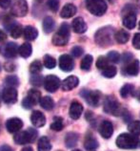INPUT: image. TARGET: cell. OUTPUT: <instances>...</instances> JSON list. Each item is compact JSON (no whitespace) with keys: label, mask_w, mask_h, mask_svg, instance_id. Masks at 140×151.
Masks as SVG:
<instances>
[{"label":"cell","mask_w":140,"mask_h":151,"mask_svg":"<svg viewBox=\"0 0 140 151\" xmlns=\"http://www.w3.org/2000/svg\"><path fill=\"white\" fill-rule=\"evenodd\" d=\"M114 35V29L111 26L102 27L95 33L94 41L98 46L102 48H107L113 44Z\"/></svg>","instance_id":"1"},{"label":"cell","mask_w":140,"mask_h":151,"mask_svg":"<svg viewBox=\"0 0 140 151\" xmlns=\"http://www.w3.org/2000/svg\"><path fill=\"white\" fill-rule=\"evenodd\" d=\"M71 28L68 23L64 22L60 25L58 31L53 37V44L54 46H65L70 39Z\"/></svg>","instance_id":"2"},{"label":"cell","mask_w":140,"mask_h":151,"mask_svg":"<svg viewBox=\"0 0 140 151\" xmlns=\"http://www.w3.org/2000/svg\"><path fill=\"white\" fill-rule=\"evenodd\" d=\"M138 137L133 134L122 133L116 139V145L122 149H134L138 145Z\"/></svg>","instance_id":"3"},{"label":"cell","mask_w":140,"mask_h":151,"mask_svg":"<svg viewBox=\"0 0 140 151\" xmlns=\"http://www.w3.org/2000/svg\"><path fill=\"white\" fill-rule=\"evenodd\" d=\"M85 3L87 10L95 17H102L108 9L105 0H86Z\"/></svg>","instance_id":"4"},{"label":"cell","mask_w":140,"mask_h":151,"mask_svg":"<svg viewBox=\"0 0 140 151\" xmlns=\"http://www.w3.org/2000/svg\"><path fill=\"white\" fill-rule=\"evenodd\" d=\"M37 131L34 128H28L27 131H19L14 135V140L17 145H27L34 142L37 138Z\"/></svg>","instance_id":"5"},{"label":"cell","mask_w":140,"mask_h":151,"mask_svg":"<svg viewBox=\"0 0 140 151\" xmlns=\"http://www.w3.org/2000/svg\"><path fill=\"white\" fill-rule=\"evenodd\" d=\"M104 111L114 116H120L123 114L124 110L114 97H107L104 101Z\"/></svg>","instance_id":"6"},{"label":"cell","mask_w":140,"mask_h":151,"mask_svg":"<svg viewBox=\"0 0 140 151\" xmlns=\"http://www.w3.org/2000/svg\"><path fill=\"white\" fill-rule=\"evenodd\" d=\"M29 7L26 0H14L11 6V14L14 17H23L28 14Z\"/></svg>","instance_id":"7"},{"label":"cell","mask_w":140,"mask_h":151,"mask_svg":"<svg viewBox=\"0 0 140 151\" xmlns=\"http://www.w3.org/2000/svg\"><path fill=\"white\" fill-rule=\"evenodd\" d=\"M41 100V94L38 90L31 89L28 93L27 97L22 101V106L25 109H31Z\"/></svg>","instance_id":"8"},{"label":"cell","mask_w":140,"mask_h":151,"mask_svg":"<svg viewBox=\"0 0 140 151\" xmlns=\"http://www.w3.org/2000/svg\"><path fill=\"white\" fill-rule=\"evenodd\" d=\"M80 95L85 99L88 104L93 107H97L99 105L100 99H101V93L99 91H89L83 90Z\"/></svg>","instance_id":"9"},{"label":"cell","mask_w":140,"mask_h":151,"mask_svg":"<svg viewBox=\"0 0 140 151\" xmlns=\"http://www.w3.org/2000/svg\"><path fill=\"white\" fill-rule=\"evenodd\" d=\"M44 88L50 93L55 92L61 85V81L58 77L54 75H49L44 78Z\"/></svg>","instance_id":"10"},{"label":"cell","mask_w":140,"mask_h":151,"mask_svg":"<svg viewBox=\"0 0 140 151\" xmlns=\"http://www.w3.org/2000/svg\"><path fill=\"white\" fill-rule=\"evenodd\" d=\"M19 47L16 43L14 42H9L5 45H2L0 47V53L7 58H14L18 55Z\"/></svg>","instance_id":"11"},{"label":"cell","mask_w":140,"mask_h":151,"mask_svg":"<svg viewBox=\"0 0 140 151\" xmlns=\"http://www.w3.org/2000/svg\"><path fill=\"white\" fill-rule=\"evenodd\" d=\"M59 68L64 72H71L74 68V58L70 55H61L58 59Z\"/></svg>","instance_id":"12"},{"label":"cell","mask_w":140,"mask_h":151,"mask_svg":"<svg viewBox=\"0 0 140 151\" xmlns=\"http://www.w3.org/2000/svg\"><path fill=\"white\" fill-rule=\"evenodd\" d=\"M2 100L8 104H13L17 101V91L14 87H7L2 92Z\"/></svg>","instance_id":"13"},{"label":"cell","mask_w":140,"mask_h":151,"mask_svg":"<svg viewBox=\"0 0 140 151\" xmlns=\"http://www.w3.org/2000/svg\"><path fill=\"white\" fill-rule=\"evenodd\" d=\"M140 70V63L137 59H134L133 61L126 64L123 67L122 74L125 76H137Z\"/></svg>","instance_id":"14"},{"label":"cell","mask_w":140,"mask_h":151,"mask_svg":"<svg viewBox=\"0 0 140 151\" xmlns=\"http://www.w3.org/2000/svg\"><path fill=\"white\" fill-rule=\"evenodd\" d=\"M23 126V122L18 118H11L6 122V128L10 133H17Z\"/></svg>","instance_id":"15"},{"label":"cell","mask_w":140,"mask_h":151,"mask_svg":"<svg viewBox=\"0 0 140 151\" xmlns=\"http://www.w3.org/2000/svg\"><path fill=\"white\" fill-rule=\"evenodd\" d=\"M99 133L104 139H110L114 134V125L110 121H103L99 126Z\"/></svg>","instance_id":"16"},{"label":"cell","mask_w":140,"mask_h":151,"mask_svg":"<svg viewBox=\"0 0 140 151\" xmlns=\"http://www.w3.org/2000/svg\"><path fill=\"white\" fill-rule=\"evenodd\" d=\"M79 84V79L75 76H70L65 78L61 83V88L63 91H71L77 87Z\"/></svg>","instance_id":"17"},{"label":"cell","mask_w":140,"mask_h":151,"mask_svg":"<svg viewBox=\"0 0 140 151\" xmlns=\"http://www.w3.org/2000/svg\"><path fill=\"white\" fill-rule=\"evenodd\" d=\"M31 122L34 124V126L37 127H42L45 125L46 124V117L44 116V114L42 112H40L38 110L34 111L31 115Z\"/></svg>","instance_id":"18"},{"label":"cell","mask_w":140,"mask_h":151,"mask_svg":"<svg viewBox=\"0 0 140 151\" xmlns=\"http://www.w3.org/2000/svg\"><path fill=\"white\" fill-rule=\"evenodd\" d=\"M123 26L129 30L134 29L136 26V13L131 12L123 14Z\"/></svg>","instance_id":"19"},{"label":"cell","mask_w":140,"mask_h":151,"mask_svg":"<svg viewBox=\"0 0 140 151\" xmlns=\"http://www.w3.org/2000/svg\"><path fill=\"white\" fill-rule=\"evenodd\" d=\"M71 28L74 33L84 34L87 31V24L82 17H75L71 22Z\"/></svg>","instance_id":"20"},{"label":"cell","mask_w":140,"mask_h":151,"mask_svg":"<svg viewBox=\"0 0 140 151\" xmlns=\"http://www.w3.org/2000/svg\"><path fill=\"white\" fill-rule=\"evenodd\" d=\"M83 112V106L80 102L74 101L71 103L70 106V117L73 120H78L81 117V114Z\"/></svg>","instance_id":"21"},{"label":"cell","mask_w":140,"mask_h":151,"mask_svg":"<svg viewBox=\"0 0 140 151\" xmlns=\"http://www.w3.org/2000/svg\"><path fill=\"white\" fill-rule=\"evenodd\" d=\"M76 12H77V9L74 4L68 3L62 8L61 12H60V17H61L62 18H65V19L71 18L76 14Z\"/></svg>","instance_id":"22"},{"label":"cell","mask_w":140,"mask_h":151,"mask_svg":"<svg viewBox=\"0 0 140 151\" xmlns=\"http://www.w3.org/2000/svg\"><path fill=\"white\" fill-rule=\"evenodd\" d=\"M24 37H25L27 40L29 41H33L35 40L38 37V31L36 28H34L33 26H26L24 28V32H23Z\"/></svg>","instance_id":"23"},{"label":"cell","mask_w":140,"mask_h":151,"mask_svg":"<svg viewBox=\"0 0 140 151\" xmlns=\"http://www.w3.org/2000/svg\"><path fill=\"white\" fill-rule=\"evenodd\" d=\"M78 134L75 132H69L65 137V144L68 148H71L77 145Z\"/></svg>","instance_id":"24"},{"label":"cell","mask_w":140,"mask_h":151,"mask_svg":"<svg viewBox=\"0 0 140 151\" xmlns=\"http://www.w3.org/2000/svg\"><path fill=\"white\" fill-rule=\"evenodd\" d=\"M55 27V22L54 19L51 17H46L43 19V23H42V28L43 31L45 32L46 34H50L54 30Z\"/></svg>","instance_id":"25"},{"label":"cell","mask_w":140,"mask_h":151,"mask_svg":"<svg viewBox=\"0 0 140 151\" xmlns=\"http://www.w3.org/2000/svg\"><path fill=\"white\" fill-rule=\"evenodd\" d=\"M114 39L119 44H125L130 39V34L125 30H119L114 35Z\"/></svg>","instance_id":"26"},{"label":"cell","mask_w":140,"mask_h":151,"mask_svg":"<svg viewBox=\"0 0 140 151\" xmlns=\"http://www.w3.org/2000/svg\"><path fill=\"white\" fill-rule=\"evenodd\" d=\"M31 53H33V47L30 43L25 42L19 47L18 54L20 55V57H22L24 58H28L31 57Z\"/></svg>","instance_id":"27"},{"label":"cell","mask_w":140,"mask_h":151,"mask_svg":"<svg viewBox=\"0 0 140 151\" xmlns=\"http://www.w3.org/2000/svg\"><path fill=\"white\" fill-rule=\"evenodd\" d=\"M51 145L49 139L45 136L40 138L38 141L37 150L38 151H51Z\"/></svg>","instance_id":"28"},{"label":"cell","mask_w":140,"mask_h":151,"mask_svg":"<svg viewBox=\"0 0 140 151\" xmlns=\"http://www.w3.org/2000/svg\"><path fill=\"white\" fill-rule=\"evenodd\" d=\"M84 146L88 151H91V150H94L96 149L99 145H98V142L95 138H94L93 136H90V137H87L85 142H84Z\"/></svg>","instance_id":"29"},{"label":"cell","mask_w":140,"mask_h":151,"mask_svg":"<svg viewBox=\"0 0 140 151\" xmlns=\"http://www.w3.org/2000/svg\"><path fill=\"white\" fill-rule=\"evenodd\" d=\"M39 102H40V105H41L42 108L45 110H48V111L51 110L54 106V100L49 96H45V97L41 98V100H40Z\"/></svg>","instance_id":"30"},{"label":"cell","mask_w":140,"mask_h":151,"mask_svg":"<svg viewBox=\"0 0 140 151\" xmlns=\"http://www.w3.org/2000/svg\"><path fill=\"white\" fill-rule=\"evenodd\" d=\"M93 60H94L93 55H86L81 60V63H80V68L84 71H89L91 69V64H93Z\"/></svg>","instance_id":"31"},{"label":"cell","mask_w":140,"mask_h":151,"mask_svg":"<svg viewBox=\"0 0 140 151\" xmlns=\"http://www.w3.org/2000/svg\"><path fill=\"white\" fill-rule=\"evenodd\" d=\"M134 93V86L133 84H125L120 89V95L122 98H128Z\"/></svg>","instance_id":"32"},{"label":"cell","mask_w":140,"mask_h":151,"mask_svg":"<svg viewBox=\"0 0 140 151\" xmlns=\"http://www.w3.org/2000/svg\"><path fill=\"white\" fill-rule=\"evenodd\" d=\"M43 64L48 69H54L56 66V60L50 55H45L43 58Z\"/></svg>","instance_id":"33"},{"label":"cell","mask_w":140,"mask_h":151,"mask_svg":"<svg viewBox=\"0 0 140 151\" xmlns=\"http://www.w3.org/2000/svg\"><path fill=\"white\" fill-rule=\"evenodd\" d=\"M43 69V64L42 62L36 59V60H34L31 63L30 65V72L33 74V75H36V74H39L40 72L42 71Z\"/></svg>","instance_id":"34"},{"label":"cell","mask_w":140,"mask_h":151,"mask_svg":"<svg viewBox=\"0 0 140 151\" xmlns=\"http://www.w3.org/2000/svg\"><path fill=\"white\" fill-rule=\"evenodd\" d=\"M128 129H129L130 133L135 135V136H139L140 135V122L139 121H133L130 122L128 125Z\"/></svg>","instance_id":"35"},{"label":"cell","mask_w":140,"mask_h":151,"mask_svg":"<svg viewBox=\"0 0 140 151\" xmlns=\"http://www.w3.org/2000/svg\"><path fill=\"white\" fill-rule=\"evenodd\" d=\"M116 73H117L116 68H115L114 66H111V65H108L105 69L102 70V76L107 78H114V76L116 75Z\"/></svg>","instance_id":"36"},{"label":"cell","mask_w":140,"mask_h":151,"mask_svg":"<svg viewBox=\"0 0 140 151\" xmlns=\"http://www.w3.org/2000/svg\"><path fill=\"white\" fill-rule=\"evenodd\" d=\"M50 128L54 131H61L64 128L63 119L61 117H55L54 119L53 124H51Z\"/></svg>","instance_id":"37"},{"label":"cell","mask_w":140,"mask_h":151,"mask_svg":"<svg viewBox=\"0 0 140 151\" xmlns=\"http://www.w3.org/2000/svg\"><path fill=\"white\" fill-rule=\"evenodd\" d=\"M23 32H24V29L22 28V26L19 25L18 23H15V24L13 26V28L11 29L10 33H11V37L19 38L20 37H21V35L23 34Z\"/></svg>","instance_id":"38"},{"label":"cell","mask_w":140,"mask_h":151,"mask_svg":"<svg viewBox=\"0 0 140 151\" xmlns=\"http://www.w3.org/2000/svg\"><path fill=\"white\" fill-rule=\"evenodd\" d=\"M107 59L109 61H111V63H118L120 61V59H121V57H120V55L118 52L116 51H111L108 53L107 55Z\"/></svg>","instance_id":"39"},{"label":"cell","mask_w":140,"mask_h":151,"mask_svg":"<svg viewBox=\"0 0 140 151\" xmlns=\"http://www.w3.org/2000/svg\"><path fill=\"white\" fill-rule=\"evenodd\" d=\"M5 83L8 85V87H17L19 85V81L16 76H9L5 79Z\"/></svg>","instance_id":"40"},{"label":"cell","mask_w":140,"mask_h":151,"mask_svg":"<svg viewBox=\"0 0 140 151\" xmlns=\"http://www.w3.org/2000/svg\"><path fill=\"white\" fill-rule=\"evenodd\" d=\"M30 82L34 86H41L42 83H44V78L40 75H34L30 78Z\"/></svg>","instance_id":"41"},{"label":"cell","mask_w":140,"mask_h":151,"mask_svg":"<svg viewBox=\"0 0 140 151\" xmlns=\"http://www.w3.org/2000/svg\"><path fill=\"white\" fill-rule=\"evenodd\" d=\"M108 59L105 57H99L96 60V67L99 70H103L105 69L108 66Z\"/></svg>","instance_id":"42"},{"label":"cell","mask_w":140,"mask_h":151,"mask_svg":"<svg viewBox=\"0 0 140 151\" xmlns=\"http://www.w3.org/2000/svg\"><path fill=\"white\" fill-rule=\"evenodd\" d=\"M47 5L51 12L56 13L59 8V0H48Z\"/></svg>","instance_id":"43"},{"label":"cell","mask_w":140,"mask_h":151,"mask_svg":"<svg viewBox=\"0 0 140 151\" xmlns=\"http://www.w3.org/2000/svg\"><path fill=\"white\" fill-rule=\"evenodd\" d=\"M71 55H73V57L79 58L83 55L84 50H83L82 47H80V46H74V48H71Z\"/></svg>","instance_id":"44"},{"label":"cell","mask_w":140,"mask_h":151,"mask_svg":"<svg viewBox=\"0 0 140 151\" xmlns=\"http://www.w3.org/2000/svg\"><path fill=\"white\" fill-rule=\"evenodd\" d=\"M134 60V55L131 53H124L122 55H121V61L124 63V64H128V63H130L131 61Z\"/></svg>","instance_id":"45"},{"label":"cell","mask_w":140,"mask_h":151,"mask_svg":"<svg viewBox=\"0 0 140 151\" xmlns=\"http://www.w3.org/2000/svg\"><path fill=\"white\" fill-rule=\"evenodd\" d=\"M133 46L136 50H140V33H136L133 38Z\"/></svg>","instance_id":"46"},{"label":"cell","mask_w":140,"mask_h":151,"mask_svg":"<svg viewBox=\"0 0 140 151\" xmlns=\"http://www.w3.org/2000/svg\"><path fill=\"white\" fill-rule=\"evenodd\" d=\"M11 0H0V7L3 9H8L11 6Z\"/></svg>","instance_id":"47"},{"label":"cell","mask_w":140,"mask_h":151,"mask_svg":"<svg viewBox=\"0 0 140 151\" xmlns=\"http://www.w3.org/2000/svg\"><path fill=\"white\" fill-rule=\"evenodd\" d=\"M4 67H5V70L8 71V72H11V71H14L15 69V65L14 64L13 62H7V63H5Z\"/></svg>","instance_id":"48"},{"label":"cell","mask_w":140,"mask_h":151,"mask_svg":"<svg viewBox=\"0 0 140 151\" xmlns=\"http://www.w3.org/2000/svg\"><path fill=\"white\" fill-rule=\"evenodd\" d=\"M6 38H7V35H6V33H5V32H4L3 30H0V43L5 41V40H6Z\"/></svg>","instance_id":"49"},{"label":"cell","mask_w":140,"mask_h":151,"mask_svg":"<svg viewBox=\"0 0 140 151\" xmlns=\"http://www.w3.org/2000/svg\"><path fill=\"white\" fill-rule=\"evenodd\" d=\"M0 151H13V149H11V146L7 145H4L0 147Z\"/></svg>","instance_id":"50"},{"label":"cell","mask_w":140,"mask_h":151,"mask_svg":"<svg viewBox=\"0 0 140 151\" xmlns=\"http://www.w3.org/2000/svg\"><path fill=\"white\" fill-rule=\"evenodd\" d=\"M21 151H34L33 148L31 147V146H25V147H23L21 149Z\"/></svg>","instance_id":"51"},{"label":"cell","mask_w":140,"mask_h":151,"mask_svg":"<svg viewBox=\"0 0 140 151\" xmlns=\"http://www.w3.org/2000/svg\"><path fill=\"white\" fill-rule=\"evenodd\" d=\"M36 1H38V2H42L43 0H36Z\"/></svg>","instance_id":"52"},{"label":"cell","mask_w":140,"mask_h":151,"mask_svg":"<svg viewBox=\"0 0 140 151\" xmlns=\"http://www.w3.org/2000/svg\"><path fill=\"white\" fill-rule=\"evenodd\" d=\"M73 151H81V150H79V149H75V150H73Z\"/></svg>","instance_id":"53"},{"label":"cell","mask_w":140,"mask_h":151,"mask_svg":"<svg viewBox=\"0 0 140 151\" xmlns=\"http://www.w3.org/2000/svg\"><path fill=\"white\" fill-rule=\"evenodd\" d=\"M138 4H139V7H140V0H138Z\"/></svg>","instance_id":"54"},{"label":"cell","mask_w":140,"mask_h":151,"mask_svg":"<svg viewBox=\"0 0 140 151\" xmlns=\"http://www.w3.org/2000/svg\"><path fill=\"white\" fill-rule=\"evenodd\" d=\"M138 27H139V30H140V21H139V25H138Z\"/></svg>","instance_id":"55"},{"label":"cell","mask_w":140,"mask_h":151,"mask_svg":"<svg viewBox=\"0 0 140 151\" xmlns=\"http://www.w3.org/2000/svg\"><path fill=\"white\" fill-rule=\"evenodd\" d=\"M0 70H1V66H0Z\"/></svg>","instance_id":"56"}]
</instances>
